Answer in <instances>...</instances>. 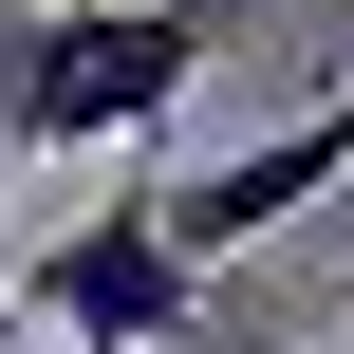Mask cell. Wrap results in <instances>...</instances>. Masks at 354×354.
<instances>
[{"mask_svg":"<svg viewBox=\"0 0 354 354\" xmlns=\"http://www.w3.org/2000/svg\"><path fill=\"white\" fill-rule=\"evenodd\" d=\"M205 75V0H37L0 19V149H149Z\"/></svg>","mask_w":354,"mask_h":354,"instance_id":"cell-1","label":"cell"},{"mask_svg":"<svg viewBox=\"0 0 354 354\" xmlns=\"http://www.w3.org/2000/svg\"><path fill=\"white\" fill-rule=\"evenodd\" d=\"M19 299H37V336H75V354H187L205 336V261L168 243L149 187H93V224H75Z\"/></svg>","mask_w":354,"mask_h":354,"instance_id":"cell-2","label":"cell"},{"mask_svg":"<svg viewBox=\"0 0 354 354\" xmlns=\"http://www.w3.org/2000/svg\"><path fill=\"white\" fill-rule=\"evenodd\" d=\"M317 187H354V93H317V112H280L261 149H224V168H168L149 205H168V243L187 261H243L261 224H299Z\"/></svg>","mask_w":354,"mask_h":354,"instance_id":"cell-3","label":"cell"},{"mask_svg":"<svg viewBox=\"0 0 354 354\" xmlns=\"http://www.w3.org/2000/svg\"><path fill=\"white\" fill-rule=\"evenodd\" d=\"M19 336H37V299H0V354H19Z\"/></svg>","mask_w":354,"mask_h":354,"instance_id":"cell-4","label":"cell"},{"mask_svg":"<svg viewBox=\"0 0 354 354\" xmlns=\"http://www.w3.org/2000/svg\"><path fill=\"white\" fill-rule=\"evenodd\" d=\"M187 354H261V336H224V317H205V336H187Z\"/></svg>","mask_w":354,"mask_h":354,"instance_id":"cell-5","label":"cell"},{"mask_svg":"<svg viewBox=\"0 0 354 354\" xmlns=\"http://www.w3.org/2000/svg\"><path fill=\"white\" fill-rule=\"evenodd\" d=\"M205 19H243V0H205Z\"/></svg>","mask_w":354,"mask_h":354,"instance_id":"cell-6","label":"cell"},{"mask_svg":"<svg viewBox=\"0 0 354 354\" xmlns=\"http://www.w3.org/2000/svg\"><path fill=\"white\" fill-rule=\"evenodd\" d=\"M0 168H19V149H0Z\"/></svg>","mask_w":354,"mask_h":354,"instance_id":"cell-7","label":"cell"}]
</instances>
